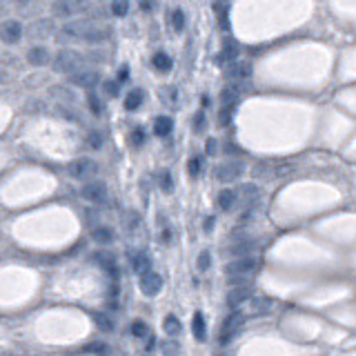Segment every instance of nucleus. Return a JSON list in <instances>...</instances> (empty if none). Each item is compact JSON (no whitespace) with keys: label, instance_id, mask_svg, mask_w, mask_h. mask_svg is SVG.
I'll list each match as a JSON object with an SVG mask.
<instances>
[{"label":"nucleus","instance_id":"f257e3e1","mask_svg":"<svg viewBox=\"0 0 356 356\" xmlns=\"http://www.w3.org/2000/svg\"><path fill=\"white\" fill-rule=\"evenodd\" d=\"M85 56H80L78 51L73 49H63L58 51L56 60H53V67H56V71H63V73H73L78 69H83V63H85Z\"/></svg>","mask_w":356,"mask_h":356},{"label":"nucleus","instance_id":"f03ea898","mask_svg":"<svg viewBox=\"0 0 356 356\" xmlns=\"http://www.w3.org/2000/svg\"><path fill=\"white\" fill-rule=\"evenodd\" d=\"M67 172H69L71 178L85 180V178H89V176H93V174L98 172V165L93 163L91 158H78V160H73V163H69Z\"/></svg>","mask_w":356,"mask_h":356},{"label":"nucleus","instance_id":"7ed1b4c3","mask_svg":"<svg viewBox=\"0 0 356 356\" xmlns=\"http://www.w3.org/2000/svg\"><path fill=\"white\" fill-rule=\"evenodd\" d=\"M240 174H243V163L236 158H230L216 167V178L220 183H232V180H236Z\"/></svg>","mask_w":356,"mask_h":356},{"label":"nucleus","instance_id":"20e7f679","mask_svg":"<svg viewBox=\"0 0 356 356\" xmlns=\"http://www.w3.org/2000/svg\"><path fill=\"white\" fill-rule=\"evenodd\" d=\"M91 25L93 23H87V20H78V23H69V25H65L63 29H60V40H85L87 38V33H89L91 29Z\"/></svg>","mask_w":356,"mask_h":356},{"label":"nucleus","instance_id":"39448f33","mask_svg":"<svg viewBox=\"0 0 356 356\" xmlns=\"http://www.w3.org/2000/svg\"><path fill=\"white\" fill-rule=\"evenodd\" d=\"M98 80H100L98 71L96 69H87V67L69 73V83L76 85V87H85V89H91V87H96Z\"/></svg>","mask_w":356,"mask_h":356},{"label":"nucleus","instance_id":"423d86ee","mask_svg":"<svg viewBox=\"0 0 356 356\" xmlns=\"http://www.w3.org/2000/svg\"><path fill=\"white\" fill-rule=\"evenodd\" d=\"M258 267V260L254 256H245V258H238L234 260V263L227 265V276H247V274H252L254 270Z\"/></svg>","mask_w":356,"mask_h":356},{"label":"nucleus","instance_id":"0eeeda50","mask_svg":"<svg viewBox=\"0 0 356 356\" xmlns=\"http://www.w3.org/2000/svg\"><path fill=\"white\" fill-rule=\"evenodd\" d=\"M243 314L240 312H234V314H230V316L225 318V323H223V334H220V343L223 345H227L230 341L234 339V334H236V330L240 327V323H243Z\"/></svg>","mask_w":356,"mask_h":356},{"label":"nucleus","instance_id":"6e6552de","mask_svg":"<svg viewBox=\"0 0 356 356\" xmlns=\"http://www.w3.org/2000/svg\"><path fill=\"white\" fill-rule=\"evenodd\" d=\"M163 290V278L158 276L156 272H149L145 276H140V292L145 296H156V294Z\"/></svg>","mask_w":356,"mask_h":356},{"label":"nucleus","instance_id":"1a4fd4ad","mask_svg":"<svg viewBox=\"0 0 356 356\" xmlns=\"http://www.w3.org/2000/svg\"><path fill=\"white\" fill-rule=\"evenodd\" d=\"M80 194L89 203H105L107 200V187L103 183H87V185H83Z\"/></svg>","mask_w":356,"mask_h":356},{"label":"nucleus","instance_id":"9d476101","mask_svg":"<svg viewBox=\"0 0 356 356\" xmlns=\"http://www.w3.org/2000/svg\"><path fill=\"white\" fill-rule=\"evenodd\" d=\"M250 296H252V285L232 287V290L227 292V305H230V307H238L240 303H245Z\"/></svg>","mask_w":356,"mask_h":356},{"label":"nucleus","instance_id":"9b49d317","mask_svg":"<svg viewBox=\"0 0 356 356\" xmlns=\"http://www.w3.org/2000/svg\"><path fill=\"white\" fill-rule=\"evenodd\" d=\"M23 38V25L18 20H7L3 23V40L9 45H16L18 40Z\"/></svg>","mask_w":356,"mask_h":356},{"label":"nucleus","instance_id":"f8f14e48","mask_svg":"<svg viewBox=\"0 0 356 356\" xmlns=\"http://www.w3.org/2000/svg\"><path fill=\"white\" fill-rule=\"evenodd\" d=\"M256 245H258V240H256V238L238 240V243H234V245L230 247V250H227V256H240V258H245L247 254H250Z\"/></svg>","mask_w":356,"mask_h":356},{"label":"nucleus","instance_id":"ddd939ff","mask_svg":"<svg viewBox=\"0 0 356 356\" xmlns=\"http://www.w3.org/2000/svg\"><path fill=\"white\" fill-rule=\"evenodd\" d=\"M53 31V23L51 20H36L29 27V36L31 38H47Z\"/></svg>","mask_w":356,"mask_h":356},{"label":"nucleus","instance_id":"4468645a","mask_svg":"<svg viewBox=\"0 0 356 356\" xmlns=\"http://www.w3.org/2000/svg\"><path fill=\"white\" fill-rule=\"evenodd\" d=\"M132 265H134V272L140 274V276H145V274L152 272V260H149V256H147L145 252H138L136 256H134Z\"/></svg>","mask_w":356,"mask_h":356},{"label":"nucleus","instance_id":"2eb2a0df","mask_svg":"<svg viewBox=\"0 0 356 356\" xmlns=\"http://www.w3.org/2000/svg\"><path fill=\"white\" fill-rule=\"evenodd\" d=\"M238 96H240V87L238 85H227L225 89L220 91V103H223V107H234Z\"/></svg>","mask_w":356,"mask_h":356},{"label":"nucleus","instance_id":"dca6fc26","mask_svg":"<svg viewBox=\"0 0 356 356\" xmlns=\"http://www.w3.org/2000/svg\"><path fill=\"white\" fill-rule=\"evenodd\" d=\"M27 60H29L31 65H47L49 63V51H47L45 47H31V49L27 51Z\"/></svg>","mask_w":356,"mask_h":356},{"label":"nucleus","instance_id":"f3484780","mask_svg":"<svg viewBox=\"0 0 356 356\" xmlns=\"http://www.w3.org/2000/svg\"><path fill=\"white\" fill-rule=\"evenodd\" d=\"M91 238L96 240V243H100V245H109L114 240V232L109 230V227H105V225H96L91 230Z\"/></svg>","mask_w":356,"mask_h":356},{"label":"nucleus","instance_id":"a211bd4d","mask_svg":"<svg viewBox=\"0 0 356 356\" xmlns=\"http://www.w3.org/2000/svg\"><path fill=\"white\" fill-rule=\"evenodd\" d=\"M227 76L230 78H250L252 76V65L250 63H236L227 67Z\"/></svg>","mask_w":356,"mask_h":356},{"label":"nucleus","instance_id":"6ab92c4d","mask_svg":"<svg viewBox=\"0 0 356 356\" xmlns=\"http://www.w3.org/2000/svg\"><path fill=\"white\" fill-rule=\"evenodd\" d=\"M238 56V43L234 38L223 40V51H220V60H234Z\"/></svg>","mask_w":356,"mask_h":356},{"label":"nucleus","instance_id":"aec40b11","mask_svg":"<svg viewBox=\"0 0 356 356\" xmlns=\"http://www.w3.org/2000/svg\"><path fill=\"white\" fill-rule=\"evenodd\" d=\"M174 129V123L170 116H160L156 118V123H154V132H156V136H170Z\"/></svg>","mask_w":356,"mask_h":356},{"label":"nucleus","instance_id":"412c9836","mask_svg":"<svg viewBox=\"0 0 356 356\" xmlns=\"http://www.w3.org/2000/svg\"><path fill=\"white\" fill-rule=\"evenodd\" d=\"M85 3H56L53 5V9H56L58 16H71L76 9H85Z\"/></svg>","mask_w":356,"mask_h":356},{"label":"nucleus","instance_id":"4be33fe9","mask_svg":"<svg viewBox=\"0 0 356 356\" xmlns=\"http://www.w3.org/2000/svg\"><path fill=\"white\" fill-rule=\"evenodd\" d=\"M234 203H236V194H234L232 190H223L218 194V207L223 212H230L234 207Z\"/></svg>","mask_w":356,"mask_h":356},{"label":"nucleus","instance_id":"5701e85b","mask_svg":"<svg viewBox=\"0 0 356 356\" xmlns=\"http://www.w3.org/2000/svg\"><path fill=\"white\" fill-rule=\"evenodd\" d=\"M152 63H154V67H156V69H158L160 73H167V71L172 69V58L167 56L165 51H158L156 56L152 58Z\"/></svg>","mask_w":356,"mask_h":356},{"label":"nucleus","instance_id":"b1692460","mask_svg":"<svg viewBox=\"0 0 356 356\" xmlns=\"http://www.w3.org/2000/svg\"><path fill=\"white\" fill-rule=\"evenodd\" d=\"M109 38V29L107 27H96V25H91V29L89 33H87V43H100V40H107Z\"/></svg>","mask_w":356,"mask_h":356},{"label":"nucleus","instance_id":"393cba45","mask_svg":"<svg viewBox=\"0 0 356 356\" xmlns=\"http://www.w3.org/2000/svg\"><path fill=\"white\" fill-rule=\"evenodd\" d=\"M140 103H143V91L140 89H132L129 93H127V98H125V107H127V111H136Z\"/></svg>","mask_w":356,"mask_h":356},{"label":"nucleus","instance_id":"a878e982","mask_svg":"<svg viewBox=\"0 0 356 356\" xmlns=\"http://www.w3.org/2000/svg\"><path fill=\"white\" fill-rule=\"evenodd\" d=\"M192 327H194V336H196L198 341H205V318H203V312L194 314Z\"/></svg>","mask_w":356,"mask_h":356},{"label":"nucleus","instance_id":"bb28decb","mask_svg":"<svg viewBox=\"0 0 356 356\" xmlns=\"http://www.w3.org/2000/svg\"><path fill=\"white\" fill-rule=\"evenodd\" d=\"M163 330L170 334V336H176V334L180 332V321L174 316V314H170V316L165 318V323H163Z\"/></svg>","mask_w":356,"mask_h":356},{"label":"nucleus","instance_id":"cd10ccee","mask_svg":"<svg viewBox=\"0 0 356 356\" xmlns=\"http://www.w3.org/2000/svg\"><path fill=\"white\" fill-rule=\"evenodd\" d=\"M85 350L89 354H96V356H107L109 354V345L103 343V341H93V343H87Z\"/></svg>","mask_w":356,"mask_h":356},{"label":"nucleus","instance_id":"c85d7f7f","mask_svg":"<svg viewBox=\"0 0 356 356\" xmlns=\"http://www.w3.org/2000/svg\"><path fill=\"white\" fill-rule=\"evenodd\" d=\"M93 321H96V325L100 327V330H105V332L114 330V323H111V318L107 316V314H93Z\"/></svg>","mask_w":356,"mask_h":356},{"label":"nucleus","instance_id":"c756f323","mask_svg":"<svg viewBox=\"0 0 356 356\" xmlns=\"http://www.w3.org/2000/svg\"><path fill=\"white\" fill-rule=\"evenodd\" d=\"M214 9L218 11V20H220V27H223V29H230V25H227V11H230V5H220V3H216L214 5Z\"/></svg>","mask_w":356,"mask_h":356},{"label":"nucleus","instance_id":"7c9ffc66","mask_svg":"<svg viewBox=\"0 0 356 356\" xmlns=\"http://www.w3.org/2000/svg\"><path fill=\"white\" fill-rule=\"evenodd\" d=\"M172 25H174V29L176 31H183V27H185V13L176 9V11H172Z\"/></svg>","mask_w":356,"mask_h":356},{"label":"nucleus","instance_id":"2f4dec72","mask_svg":"<svg viewBox=\"0 0 356 356\" xmlns=\"http://www.w3.org/2000/svg\"><path fill=\"white\" fill-rule=\"evenodd\" d=\"M210 265H212V254L207 250H203L198 254V270L205 272V270H210Z\"/></svg>","mask_w":356,"mask_h":356},{"label":"nucleus","instance_id":"473e14b6","mask_svg":"<svg viewBox=\"0 0 356 356\" xmlns=\"http://www.w3.org/2000/svg\"><path fill=\"white\" fill-rule=\"evenodd\" d=\"M123 220H125V225L129 227V232H134V230H136V227L140 225V218H138V214H136V212H127Z\"/></svg>","mask_w":356,"mask_h":356},{"label":"nucleus","instance_id":"72a5a7b5","mask_svg":"<svg viewBox=\"0 0 356 356\" xmlns=\"http://www.w3.org/2000/svg\"><path fill=\"white\" fill-rule=\"evenodd\" d=\"M232 114H234V107H220V114H218V125H220V127H225V125L232 120Z\"/></svg>","mask_w":356,"mask_h":356},{"label":"nucleus","instance_id":"f704fd0d","mask_svg":"<svg viewBox=\"0 0 356 356\" xmlns=\"http://www.w3.org/2000/svg\"><path fill=\"white\" fill-rule=\"evenodd\" d=\"M129 143H132V147H140L145 143V132L143 129H134L129 134Z\"/></svg>","mask_w":356,"mask_h":356},{"label":"nucleus","instance_id":"c9c22d12","mask_svg":"<svg viewBox=\"0 0 356 356\" xmlns=\"http://www.w3.org/2000/svg\"><path fill=\"white\" fill-rule=\"evenodd\" d=\"M111 11L114 16H127V11H129V3H111Z\"/></svg>","mask_w":356,"mask_h":356},{"label":"nucleus","instance_id":"e433bc0d","mask_svg":"<svg viewBox=\"0 0 356 356\" xmlns=\"http://www.w3.org/2000/svg\"><path fill=\"white\" fill-rule=\"evenodd\" d=\"M194 132H196V134L205 132V114L203 111H198L196 116H194Z\"/></svg>","mask_w":356,"mask_h":356},{"label":"nucleus","instance_id":"4c0bfd02","mask_svg":"<svg viewBox=\"0 0 356 356\" xmlns=\"http://www.w3.org/2000/svg\"><path fill=\"white\" fill-rule=\"evenodd\" d=\"M87 98H89V109H91L93 114H96V116H100V111H103V107H100V100L96 98V93L89 91V96H87Z\"/></svg>","mask_w":356,"mask_h":356},{"label":"nucleus","instance_id":"58836bf2","mask_svg":"<svg viewBox=\"0 0 356 356\" xmlns=\"http://www.w3.org/2000/svg\"><path fill=\"white\" fill-rule=\"evenodd\" d=\"M132 334H134V336H138V339L147 336V325H145V323H140V321H136V323H132Z\"/></svg>","mask_w":356,"mask_h":356},{"label":"nucleus","instance_id":"ea45409f","mask_svg":"<svg viewBox=\"0 0 356 356\" xmlns=\"http://www.w3.org/2000/svg\"><path fill=\"white\" fill-rule=\"evenodd\" d=\"M89 145L93 147V149H100V147H103V136H100V132L89 134Z\"/></svg>","mask_w":356,"mask_h":356},{"label":"nucleus","instance_id":"a19ab883","mask_svg":"<svg viewBox=\"0 0 356 356\" xmlns=\"http://www.w3.org/2000/svg\"><path fill=\"white\" fill-rule=\"evenodd\" d=\"M160 187H163V190H167V192L172 190V174H170V172H165L163 176H160Z\"/></svg>","mask_w":356,"mask_h":356},{"label":"nucleus","instance_id":"79ce46f5","mask_svg":"<svg viewBox=\"0 0 356 356\" xmlns=\"http://www.w3.org/2000/svg\"><path fill=\"white\" fill-rule=\"evenodd\" d=\"M163 352H165V356H178V345L176 343H165Z\"/></svg>","mask_w":356,"mask_h":356},{"label":"nucleus","instance_id":"37998d69","mask_svg":"<svg viewBox=\"0 0 356 356\" xmlns=\"http://www.w3.org/2000/svg\"><path fill=\"white\" fill-rule=\"evenodd\" d=\"M105 91L109 93V96H118V83H114V80H107V83H105Z\"/></svg>","mask_w":356,"mask_h":356},{"label":"nucleus","instance_id":"c03bdc74","mask_svg":"<svg viewBox=\"0 0 356 356\" xmlns=\"http://www.w3.org/2000/svg\"><path fill=\"white\" fill-rule=\"evenodd\" d=\"M187 170H190L192 176H196V174L200 172V158H192V160H190V167H187Z\"/></svg>","mask_w":356,"mask_h":356},{"label":"nucleus","instance_id":"a18cd8bd","mask_svg":"<svg viewBox=\"0 0 356 356\" xmlns=\"http://www.w3.org/2000/svg\"><path fill=\"white\" fill-rule=\"evenodd\" d=\"M127 76H129L127 67H120V71H118V80H127Z\"/></svg>","mask_w":356,"mask_h":356},{"label":"nucleus","instance_id":"49530a36","mask_svg":"<svg viewBox=\"0 0 356 356\" xmlns=\"http://www.w3.org/2000/svg\"><path fill=\"white\" fill-rule=\"evenodd\" d=\"M205 149H207V154H212L214 149H216V143H214V140H207V147H205Z\"/></svg>","mask_w":356,"mask_h":356},{"label":"nucleus","instance_id":"de8ad7c7","mask_svg":"<svg viewBox=\"0 0 356 356\" xmlns=\"http://www.w3.org/2000/svg\"><path fill=\"white\" fill-rule=\"evenodd\" d=\"M212 227H214V218H207V220H205V232H210Z\"/></svg>","mask_w":356,"mask_h":356},{"label":"nucleus","instance_id":"09e8293b","mask_svg":"<svg viewBox=\"0 0 356 356\" xmlns=\"http://www.w3.org/2000/svg\"><path fill=\"white\" fill-rule=\"evenodd\" d=\"M152 7H154L152 3H143V5H140V9H145V11H149V9H152Z\"/></svg>","mask_w":356,"mask_h":356}]
</instances>
